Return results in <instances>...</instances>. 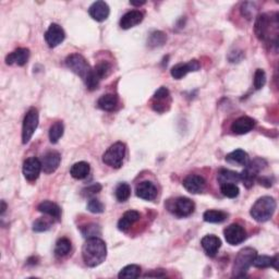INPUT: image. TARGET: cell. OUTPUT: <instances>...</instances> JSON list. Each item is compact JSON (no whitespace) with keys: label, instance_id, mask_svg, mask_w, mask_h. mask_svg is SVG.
<instances>
[{"label":"cell","instance_id":"cell-1","mask_svg":"<svg viewBox=\"0 0 279 279\" xmlns=\"http://www.w3.org/2000/svg\"><path fill=\"white\" fill-rule=\"evenodd\" d=\"M278 14L277 13H262L255 20L254 32L256 37L265 42L267 45L278 46Z\"/></svg>","mask_w":279,"mask_h":279},{"label":"cell","instance_id":"cell-2","mask_svg":"<svg viewBox=\"0 0 279 279\" xmlns=\"http://www.w3.org/2000/svg\"><path fill=\"white\" fill-rule=\"evenodd\" d=\"M82 257L89 267H96L107 257L106 243L98 237L89 238L82 248Z\"/></svg>","mask_w":279,"mask_h":279},{"label":"cell","instance_id":"cell-3","mask_svg":"<svg viewBox=\"0 0 279 279\" xmlns=\"http://www.w3.org/2000/svg\"><path fill=\"white\" fill-rule=\"evenodd\" d=\"M276 201L271 196H262L252 206L251 216L259 223H265L273 217L276 211Z\"/></svg>","mask_w":279,"mask_h":279},{"label":"cell","instance_id":"cell-4","mask_svg":"<svg viewBox=\"0 0 279 279\" xmlns=\"http://www.w3.org/2000/svg\"><path fill=\"white\" fill-rule=\"evenodd\" d=\"M256 253V250L253 248H245L239 251L237 256H235L232 266V276L245 277L249 268L252 266L255 256L257 255Z\"/></svg>","mask_w":279,"mask_h":279},{"label":"cell","instance_id":"cell-5","mask_svg":"<svg viewBox=\"0 0 279 279\" xmlns=\"http://www.w3.org/2000/svg\"><path fill=\"white\" fill-rule=\"evenodd\" d=\"M112 71L111 63L108 61H101L98 62L96 66L92 69L90 75L88 76L87 80H85V84H87V88L90 91H94L98 88L99 83L103 80V78L108 76Z\"/></svg>","mask_w":279,"mask_h":279},{"label":"cell","instance_id":"cell-6","mask_svg":"<svg viewBox=\"0 0 279 279\" xmlns=\"http://www.w3.org/2000/svg\"><path fill=\"white\" fill-rule=\"evenodd\" d=\"M126 156V145L123 142H117L112 144L103 155V163L112 168H120Z\"/></svg>","mask_w":279,"mask_h":279},{"label":"cell","instance_id":"cell-7","mask_svg":"<svg viewBox=\"0 0 279 279\" xmlns=\"http://www.w3.org/2000/svg\"><path fill=\"white\" fill-rule=\"evenodd\" d=\"M266 165L267 163L264 160L255 158L252 162H249L247 164V166H245L246 168L242 171V174H240V176H241V181L248 189L251 188L254 184V181L256 180L257 176H259V173L265 168Z\"/></svg>","mask_w":279,"mask_h":279},{"label":"cell","instance_id":"cell-8","mask_svg":"<svg viewBox=\"0 0 279 279\" xmlns=\"http://www.w3.org/2000/svg\"><path fill=\"white\" fill-rule=\"evenodd\" d=\"M66 66L72 71L73 73L80 76L85 81L90 75L92 68L88 63L87 59L80 54H72L67 57L66 59Z\"/></svg>","mask_w":279,"mask_h":279},{"label":"cell","instance_id":"cell-9","mask_svg":"<svg viewBox=\"0 0 279 279\" xmlns=\"http://www.w3.org/2000/svg\"><path fill=\"white\" fill-rule=\"evenodd\" d=\"M167 209L178 217H188L194 212L195 204L188 197H178L169 200L167 202Z\"/></svg>","mask_w":279,"mask_h":279},{"label":"cell","instance_id":"cell-10","mask_svg":"<svg viewBox=\"0 0 279 279\" xmlns=\"http://www.w3.org/2000/svg\"><path fill=\"white\" fill-rule=\"evenodd\" d=\"M38 111L35 108H31L25 114L22 127V142L23 144H27L32 139L34 132L36 131L38 127Z\"/></svg>","mask_w":279,"mask_h":279},{"label":"cell","instance_id":"cell-11","mask_svg":"<svg viewBox=\"0 0 279 279\" xmlns=\"http://www.w3.org/2000/svg\"><path fill=\"white\" fill-rule=\"evenodd\" d=\"M171 105L170 92L167 88L162 87L155 92L152 98V108L158 113H164L169 110Z\"/></svg>","mask_w":279,"mask_h":279},{"label":"cell","instance_id":"cell-12","mask_svg":"<svg viewBox=\"0 0 279 279\" xmlns=\"http://www.w3.org/2000/svg\"><path fill=\"white\" fill-rule=\"evenodd\" d=\"M226 241L231 246H238L247 239V231L239 224H231L224 230Z\"/></svg>","mask_w":279,"mask_h":279},{"label":"cell","instance_id":"cell-13","mask_svg":"<svg viewBox=\"0 0 279 279\" xmlns=\"http://www.w3.org/2000/svg\"><path fill=\"white\" fill-rule=\"evenodd\" d=\"M200 68H201V64H200V62L196 59H193L187 63L176 64V66L171 68L170 73H171V76L176 78V80H181V78L184 77L188 73L198 71Z\"/></svg>","mask_w":279,"mask_h":279},{"label":"cell","instance_id":"cell-14","mask_svg":"<svg viewBox=\"0 0 279 279\" xmlns=\"http://www.w3.org/2000/svg\"><path fill=\"white\" fill-rule=\"evenodd\" d=\"M64 38H66V33H64L63 28L56 23L51 24L45 33V41L47 45L52 48L60 45Z\"/></svg>","mask_w":279,"mask_h":279},{"label":"cell","instance_id":"cell-15","mask_svg":"<svg viewBox=\"0 0 279 279\" xmlns=\"http://www.w3.org/2000/svg\"><path fill=\"white\" fill-rule=\"evenodd\" d=\"M42 170V162L36 157L27 158L23 164V175L26 180L31 182L37 180Z\"/></svg>","mask_w":279,"mask_h":279},{"label":"cell","instance_id":"cell-16","mask_svg":"<svg viewBox=\"0 0 279 279\" xmlns=\"http://www.w3.org/2000/svg\"><path fill=\"white\" fill-rule=\"evenodd\" d=\"M61 162V156L58 152L52 151L46 153L42 160V169L45 174H53L58 169Z\"/></svg>","mask_w":279,"mask_h":279},{"label":"cell","instance_id":"cell-17","mask_svg":"<svg viewBox=\"0 0 279 279\" xmlns=\"http://www.w3.org/2000/svg\"><path fill=\"white\" fill-rule=\"evenodd\" d=\"M206 181L205 179L197 175H190L183 180V187L192 194H198L205 189Z\"/></svg>","mask_w":279,"mask_h":279},{"label":"cell","instance_id":"cell-18","mask_svg":"<svg viewBox=\"0 0 279 279\" xmlns=\"http://www.w3.org/2000/svg\"><path fill=\"white\" fill-rule=\"evenodd\" d=\"M109 6L105 2H96L93 4L89 9V14L91 18L97 21V22H103V21L107 20V18L109 17Z\"/></svg>","mask_w":279,"mask_h":279},{"label":"cell","instance_id":"cell-19","mask_svg":"<svg viewBox=\"0 0 279 279\" xmlns=\"http://www.w3.org/2000/svg\"><path fill=\"white\" fill-rule=\"evenodd\" d=\"M255 127V120L251 117L243 116L238 119H235L231 125V130L235 134H247Z\"/></svg>","mask_w":279,"mask_h":279},{"label":"cell","instance_id":"cell-20","mask_svg":"<svg viewBox=\"0 0 279 279\" xmlns=\"http://www.w3.org/2000/svg\"><path fill=\"white\" fill-rule=\"evenodd\" d=\"M138 197L145 200V201H153L157 196V188L152 181H142L137 185Z\"/></svg>","mask_w":279,"mask_h":279},{"label":"cell","instance_id":"cell-21","mask_svg":"<svg viewBox=\"0 0 279 279\" xmlns=\"http://www.w3.org/2000/svg\"><path fill=\"white\" fill-rule=\"evenodd\" d=\"M28 58H30V51L27 48H18L6 57V63L9 66L16 64V66L22 67L26 64Z\"/></svg>","mask_w":279,"mask_h":279},{"label":"cell","instance_id":"cell-22","mask_svg":"<svg viewBox=\"0 0 279 279\" xmlns=\"http://www.w3.org/2000/svg\"><path fill=\"white\" fill-rule=\"evenodd\" d=\"M143 18H144V14H143L139 10L129 11L125 14L123 18H121L120 26H121V28H124V30H129V28L134 27L138 24H140L143 21Z\"/></svg>","mask_w":279,"mask_h":279},{"label":"cell","instance_id":"cell-23","mask_svg":"<svg viewBox=\"0 0 279 279\" xmlns=\"http://www.w3.org/2000/svg\"><path fill=\"white\" fill-rule=\"evenodd\" d=\"M201 245L204 249L205 253L209 256L213 257L217 254L218 250L220 249L221 241L218 237H216V235L209 234V235H205V237L202 239Z\"/></svg>","mask_w":279,"mask_h":279},{"label":"cell","instance_id":"cell-24","mask_svg":"<svg viewBox=\"0 0 279 279\" xmlns=\"http://www.w3.org/2000/svg\"><path fill=\"white\" fill-rule=\"evenodd\" d=\"M141 215L137 211H128L118 221V229L120 231H127L140 219Z\"/></svg>","mask_w":279,"mask_h":279},{"label":"cell","instance_id":"cell-25","mask_svg":"<svg viewBox=\"0 0 279 279\" xmlns=\"http://www.w3.org/2000/svg\"><path fill=\"white\" fill-rule=\"evenodd\" d=\"M37 210L41 213H44L46 215L51 216L55 219H60L61 218V209L59 207V205H57L56 203L52 202V201H44L42 202L38 206Z\"/></svg>","mask_w":279,"mask_h":279},{"label":"cell","instance_id":"cell-26","mask_svg":"<svg viewBox=\"0 0 279 279\" xmlns=\"http://www.w3.org/2000/svg\"><path fill=\"white\" fill-rule=\"evenodd\" d=\"M252 265L256 268L274 267L275 269H278V255H275L274 257H270L267 255H256Z\"/></svg>","mask_w":279,"mask_h":279},{"label":"cell","instance_id":"cell-27","mask_svg":"<svg viewBox=\"0 0 279 279\" xmlns=\"http://www.w3.org/2000/svg\"><path fill=\"white\" fill-rule=\"evenodd\" d=\"M217 180L219 185L226 184V183H234L237 184L239 181H241L240 174L235 173V171L229 170V169H220L218 171Z\"/></svg>","mask_w":279,"mask_h":279},{"label":"cell","instance_id":"cell-28","mask_svg":"<svg viewBox=\"0 0 279 279\" xmlns=\"http://www.w3.org/2000/svg\"><path fill=\"white\" fill-rule=\"evenodd\" d=\"M90 171H91V167L89 163L78 162V163H75L74 165L71 167L70 175L74 179H77V180H82V179H85L89 176Z\"/></svg>","mask_w":279,"mask_h":279},{"label":"cell","instance_id":"cell-29","mask_svg":"<svg viewBox=\"0 0 279 279\" xmlns=\"http://www.w3.org/2000/svg\"><path fill=\"white\" fill-rule=\"evenodd\" d=\"M118 102H119V99H118L117 95L106 94L98 99L97 105L99 108L105 110V111H112L117 108Z\"/></svg>","mask_w":279,"mask_h":279},{"label":"cell","instance_id":"cell-30","mask_svg":"<svg viewBox=\"0 0 279 279\" xmlns=\"http://www.w3.org/2000/svg\"><path fill=\"white\" fill-rule=\"evenodd\" d=\"M226 162L234 164V165H240V166H247L249 161V155L247 152L242 151V149H235V151L231 152L226 156Z\"/></svg>","mask_w":279,"mask_h":279},{"label":"cell","instance_id":"cell-31","mask_svg":"<svg viewBox=\"0 0 279 279\" xmlns=\"http://www.w3.org/2000/svg\"><path fill=\"white\" fill-rule=\"evenodd\" d=\"M228 215L223 211H215V210H210L206 211L203 215L204 220L206 223L211 224H220L227 219Z\"/></svg>","mask_w":279,"mask_h":279},{"label":"cell","instance_id":"cell-32","mask_svg":"<svg viewBox=\"0 0 279 279\" xmlns=\"http://www.w3.org/2000/svg\"><path fill=\"white\" fill-rule=\"evenodd\" d=\"M166 41H167V37H166L165 33H163L161 31H155L151 35H149L148 41H147V45L151 48L161 47L165 44Z\"/></svg>","mask_w":279,"mask_h":279},{"label":"cell","instance_id":"cell-33","mask_svg":"<svg viewBox=\"0 0 279 279\" xmlns=\"http://www.w3.org/2000/svg\"><path fill=\"white\" fill-rule=\"evenodd\" d=\"M71 251V242L67 238H61L56 243L55 254L58 257H63L70 253Z\"/></svg>","mask_w":279,"mask_h":279},{"label":"cell","instance_id":"cell-34","mask_svg":"<svg viewBox=\"0 0 279 279\" xmlns=\"http://www.w3.org/2000/svg\"><path fill=\"white\" fill-rule=\"evenodd\" d=\"M141 275V267L139 265H134V264H131V265H128L124 267L120 270V273L118 274L119 278H127V279H134L138 278Z\"/></svg>","mask_w":279,"mask_h":279},{"label":"cell","instance_id":"cell-35","mask_svg":"<svg viewBox=\"0 0 279 279\" xmlns=\"http://www.w3.org/2000/svg\"><path fill=\"white\" fill-rule=\"evenodd\" d=\"M63 131L64 127L61 121H56L51 127V129H49V140H51L53 144H56L60 140V138L63 135Z\"/></svg>","mask_w":279,"mask_h":279},{"label":"cell","instance_id":"cell-36","mask_svg":"<svg viewBox=\"0 0 279 279\" xmlns=\"http://www.w3.org/2000/svg\"><path fill=\"white\" fill-rule=\"evenodd\" d=\"M114 194H116V197L119 202H126L127 200L130 197L131 195V188L130 185L126 182H123L118 184V187L116 188V192H114Z\"/></svg>","mask_w":279,"mask_h":279},{"label":"cell","instance_id":"cell-37","mask_svg":"<svg viewBox=\"0 0 279 279\" xmlns=\"http://www.w3.org/2000/svg\"><path fill=\"white\" fill-rule=\"evenodd\" d=\"M220 191L223 193V195L229 198H234L239 195V188L237 184L234 183H226L220 185Z\"/></svg>","mask_w":279,"mask_h":279},{"label":"cell","instance_id":"cell-38","mask_svg":"<svg viewBox=\"0 0 279 279\" xmlns=\"http://www.w3.org/2000/svg\"><path fill=\"white\" fill-rule=\"evenodd\" d=\"M81 232L85 238H94L101 234V228L95 224H90L81 228Z\"/></svg>","mask_w":279,"mask_h":279},{"label":"cell","instance_id":"cell-39","mask_svg":"<svg viewBox=\"0 0 279 279\" xmlns=\"http://www.w3.org/2000/svg\"><path fill=\"white\" fill-rule=\"evenodd\" d=\"M254 88L255 90H261L266 83V73L262 69H257L254 73Z\"/></svg>","mask_w":279,"mask_h":279},{"label":"cell","instance_id":"cell-40","mask_svg":"<svg viewBox=\"0 0 279 279\" xmlns=\"http://www.w3.org/2000/svg\"><path fill=\"white\" fill-rule=\"evenodd\" d=\"M52 223L47 218H38L37 220L34 221L33 224V230L36 232H43L47 231L48 229H51Z\"/></svg>","mask_w":279,"mask_h":279},{"label":"cell","instance_id":"cell-41","mask_svg":"<svg viewBox=\"0 0 279 279\" xmlns=\"http://www.w3.org/2000/svg\"><path fill=\"white\" fill-rule=\"evenodd\" d=\"M88 210L91 212V213H94V214H101L104 212L105 210V206L104 204L99 201V200L97 198H91L89 203H88Z\"/></svg>","mask_w":279,"mask_h":279},{"label":"cell","instance_id":"cell-42","mask_svg":"<svg viewBox=\"0 0 279 279\" xmlns=\"http://www.w3.org/2000/svg\"><path fill=\"white\" fill-rule=\"evenodd\" d=\"M255 8H254V5L253 4H250V3H247V4H243L242 8H241V12L243 16H245L247 19H252V17L254 16L255 13Z\"/></svg>","mask_w":279,"mask_h":279},{"label":"cell","instance_id":"cell-43","mask_svg":"<svg viewBox=\"0 0 279 279\" xmlns=\"http://www.w3.org/2000/svg\"><path fill=\"white\" fill-rule=\"evenodd\" d=\"M102 190V185L99 183H94L90 185V187L85 188L83 190V194L88 195V196H91V195H94V194H97V193Z\"/></svg>","mask_w":279,"mask_h":279},{"label":"cell","instance_id":"cell-44","mask_svg":"<svg viewBox=\"0 0 279 279\" xmlns=\"http://www.w3.org/2000/svg\"><path fill=\"white\" fill-rule=\"evenodd\" d=\"M257 179V181L260 182V184H263V185H265V187H270L271 184V181H270V178H267V177H263V178H256Z\"/></svg>","mask_w":279,"mask_h":279},{"label":"cell","instance_id":"cell-45","mask_svg":"<svg viewBox=\"0 0 279 279\" xmlns=\"http://www.w3.org/2000/svg\"><path fill=\"white\" fill-rule=\"evenodd\" d=\"M130 4L132 6H142V5H144L145 2H138V3H135V2H130Z\"/></svg>","mask_w":279,"mask_h":279},{"label":"cell","instance_id":"cell-46","mask_svg":"<svg viewBox=\"0 0 279 279\" xmlns=\"http://www.w3.org/2000/svg\"><path fill=\"white\" fill-rule=\"evenodd\" d=\"M6 209H7L6 202H5V201H2V214H4V213L6 212Z\"/></svg>","mask_w":279,"mask_h":279}]
</instances>
